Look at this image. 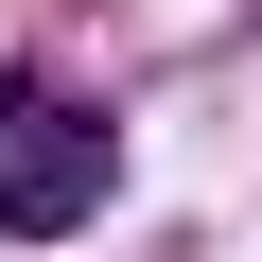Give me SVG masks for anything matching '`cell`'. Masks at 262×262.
Masks as SVG:
<instances>
[{
  "mask_svg": "<svg viewBox=\"0 0 262 262\" xmlns=\"http://www.w3.org/2000/svg\"><path fill=\"white\" fill-rule=\"evenodd\" d=\"M105 175H122V140L70 88H0V245H70L105 210Z\"/></svg>",
  "mask_w": 262,
  "mask_h": 262,
  "instance_id": "1",
  "label": "cell"
}]
</instances>
